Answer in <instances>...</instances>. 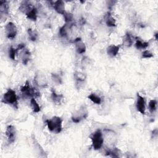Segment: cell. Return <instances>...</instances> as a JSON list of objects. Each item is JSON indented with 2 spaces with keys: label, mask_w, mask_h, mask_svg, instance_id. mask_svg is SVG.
I'll list each match as a JSON object with an SVG mask.
<instances>
[{
  "label": "cell",
  "mask_w": 158,
  "mask_h": 158,
  "mask_svg": "<svg viewBox=\"0 0 158 158\" xmlns=\"http://www.w3.org/2000/svg\"><path fill=\"white\" fill-rule=\"evenodd\" d=\"M48 130L55 133H59L62 130V120L60 117L54 116L46 121Z\"/></svg>",
  "instance_id": "1"
},
{
  "label": "cell",
  "mask_w": 158,
  "mask_h": 158,
  "mask_svg": "<svg viewBox=\"0 0 158 158\" xmlns=\"http://www.w3.org/2000/svg\"><path fill=\"white\" fill-rule=\"evenodd\" d=\"M91 139L92 142V146L94 150L100 149L104 143V136L101 130L98 129L96 130L91 136Z\"/></svg>",
  "instance_id": "2"
},
{
  "label": "cell",
  "mask_w": 158,
  "mask_h": 158,
  "mask_svg": "<svg viewBox=\"0 0 158 158\" xmlns=\"http://www.w3.org/2000/svg\"><path fill=\"white\" fill-rule=\"evenodd\" d=\"M2 102L17 107V97L15 91L12 89H9L3 95Z\"/></svg>",
  "instance_id": "3"
},
{
  "label": "cell",
  "mask_w": 158,
  "mask_h": 158,
  "mask_svg": "<svg viewBox=\"0 0 158 158\" xmlns=\"http://www.w3.org/2000/svg\"><path fill=\"white\" fill-rule=\"evenodd\" d=\"M20 91L23 94L28 97H31V98L38 97L40 94L34 88L31 87L28 81H27L25 84L21 87Z\"/></svg>",
  "instance_id": "4"
},
{
  "label": "cell",
  "mask_w": 158,
  "mask_h": 158,
  "mask_svg": "<svg viewBox=\"0 0 158 158\" xmlns=\"http://www.w3.org/2000/svg\"><path fill=\"white\" fill-rule=\"evenodd\" d=\"M88 112L86 108L82 107L76 112L73 114L72 116V120L74 123H79L83 119H85L88 117Z\"/></svg>",
  "instance_id": "5"
},
{
  "label": "cell",
  "mask_w": 158,
  "mask_h": 158,
  "mask_svg": "<svg viewBox=\"0 0 158 158\" xmlns=\"http://www.w3.org/2000/svg\"><path fill=\"white\" fill-rule=\"evenodd\" d=\"M5 33L7 38L14 39L17 33V27L13 22H8L5 26Z\"/></svg>",
  "instance_id": "6"
},
{
  "label": "cell",
  "mask_w": 158,
  "mask_h": 158,
  "mask_svg": "<svg viewBox=\"0 0 158 158\" xmlns=\"http://www.w3.org/2000/svg\"><path fill=\"white\" fill-rule=\"evenodd\" d=\"M34 81L38 86L41 88H45L48 86V81L46 77L40 72L36 73L34 78Z\"/></svg>",
  "instance_id": "7"
},
{
  "label": "cell",
  "mask_w": 158,
  "mask_h": 158,
  "mask_svg": "<svg viewBox=\"0 0 158 158\" xmlns=\"http://www.w3.org/2000/svg\"><path fill=\"white\" fill-rule=\"evenodd\" d=\"M5 133L7 136L9 143H12L15 141L16 138L17 131H16L15 128L13 125H8L6 128Z\"/></svg>",
  "instance_id": "8"
},
{
  "label": "cell",
  "mask_w": 158,
  "mask_h": 158,
  "mask_svg": "<svg viewBox=\"0 0 158 158\" xmlns=\"http://www.w3.org/2000/svg\"><path fill=\"white\" fill-rule=\"evenodd\" d=\"M136 108L137 110L141 114H145L146 112V102L144 98L139 93L137 94V99L136 102Z\"/></svg>",
  "instance_id": "9"
},
{
  "label": "cell",
  "mask_w": 158,
  "mask_h": 158,
  "mask_svg": "<svg viewBox=\"0 0 158 158\" xmlns=\"http://www.w3.org/2000/svg\"><path fill=\"white\" fill-rule=\"evenodd\" d=\"M74 43L75 45V49L77 52L78 54H84L86 51V46L84 43V42L82 41V40L80 38H77L74 40Z\"/></svg>",
  "instance_id": "10"
},
{
  "label": "cell",
  "mask_w": 158,
  "mask_h": 158,
  "mask_svg": "<svg viewBox=\"0 0 158 158\" xmlns=\"http://www.w3.org/2000/svg\"><path fill=\"white\" fill-rule=\"evenodd\" d=\"M17 51H21V59H22V62L24 65H26L28 61L30 60V51L27 49L25 47L23 48H16Z\"/></svg>",
  "instance_id": "11"
},
{
  "label": "cell",
  "mask_w": 158,
  "mask_h": 158,
  "mask_svg": "<svg viewBox=\"0 0 158 158\" xmlns=\"http://www.w3.org/2000/svg\"><path fill=\"white\" fill-rule=\"evenodd\" d=\"M54 10L60 14L64 15L65 12V4L62 1H54L52 4Z\"/></svg>",
  "instance_id": "12"
},
{
  "label": "cell",
  "mask_w": 158,
  "mask_h": 158,
  "mask_svg": "<svg viewBox=\"0 0 158 158\" xmlns=\"http://www.w3.org/2000/svg\"><path fill=\"white\" fill-rule=\"evenodd\" d=\"M37 14H38V10L37 9L34 7L31 6L30 9L25 14L27 17L33 21H36L37 19Z\"/></svg>",
  "instance_id": "13"
},
{
  "label": "cell",
  "mask_w": 158,
  "mask_h": 158,
  "mask_svg": "<svg viewBox=\"0 0 158 158\" xmlns=\"http://www.w3.org/2000/svg\"><path fill=\"white\" fill-rule=\"evenodd\" d=\"M120 46L119 45H114L112 44L107 47V53L110 57L116 56L119 51Z\"/></svg>",
  "instance_id": "14"
},
{
  "label": "cell",
  "mask_w": 158,
  "mask_h": 158,
  "mask_svg": "<svg viewBox=\"0 0 158 158\" xmlns=\"http://www.w3.org/2000/svg\"><path fill=\"white\" fill-rule=\"evenodd\" d=\"M135 40L136 41L135 46L138 49H145L149 46V42L144 41L138 36L135 37Z\"/></svg>",
  "instance_id": "15"
},
{
  "label": "cell",
  "mask_w": 158,
  "mask_h": 158,
  "mask_svg": "<svg viewBox=\"0 0 158 158\" xmlns=\"http://www.w3.org/2000/svg\"><path fill=\"white\" fill-rule=\"evenodd\" d=\"M105 22L108 27H113L116 26L115 20L112 17V15L110 12H107V14L105 15Z\"/></svg>",
  "instance_id": "16"
},
{
  "label": "cell",
  "mask_w": 158,
  "mask_h": 158,
  "mask_svg": "<svg viewBox=\"0 0 158 158\" xmlns=\"http://www.w3.org/2000/svg\"><path fill=\"white\" fill-rule=\"evenodd\" d=\"M0 11L1 14L4 15H7L9 13V6L7 1H0Z\"/></svg>",
  "instance_id": "17"
},
{
  "label": "cell",
  "mask_w": 158,
  "mask_h": 158,
  "mask_svg": "<svg viewBox=\"0 0 158 158\" xmlns=\"http://www.w3.org/2000/svg\"><path fill=\"white\" fill-rule=\"evenodd\" d=\"M123 43L124 45H125L126 46H128V47H130L133 44V39L131 35L130 34V33H127L125 34V35L123 38Z\"/></svg>",
  "instance_id": "18"
},
{
  "label": "cell",
  "mask_w": 158,
  "mask_h": 158,
  "mask_svg": "<svg viewBox=\"0 0 158 158\" xmlns=\"http://www.w3.org/2000/svg\"><path fill=\"white\" fill-rule=\"evenodd\" d=\"M88 98L89 99H90L93 102H94L96 104H100L102 101L101 98L94 93H92L90 94H89L88 96Z\"/></svg>",
  "instance_id": "19"
},
{
  "label": "cell",
  "mask_w": 158,
  "mask_h": 158,
  "mask_svg": "<svg viewBox=\"0 0 158 158\" xmlns=\"http://www.w3.org/2000/svg\"><path fill=\"white\" fill-rule=\"evenodd\" d=\"M30 104H31V107L32 110H33L34 112L35 113H38L40 111L41 109H40V106L38 104V103L37 102L36 100L35 99V98H31L30 100Z\"/></svg>",
  "instance_id": "20"
},
{
  "label": "cell",
  "mask_w": 158,
  "mask_h": 158,
  "mask_svg": "<svg viewBox=\"0 0 158 158\" xmlns=\"http://www.w3.org/2000/svg\"><path fill=\"white\" fill-rule=\"evenodd\" d=\"M27 33H28V38L31 41H36V40L38 39V34L36 30H33L31 28H28Z\"/></svg>",
  "instance_id": "21"
},
{
  "label": "cell",
  "mask_w": 158,
  "mask_h": 158,
  "mask_svg": "<svg viewBox=\"0 0 158 158\" xmlns=\"http://www.w3.org/2000/svg\"><path fill=\"white\" fill-rule=\"evenodd\" d=\"M51 99L55 103H60L61 100L63 99V95L62 94H57L54 90H52L51 93Z\"/></svg>",
  "instance_id": "22"
},
{
  "label": "cell",
  "mask_w": 158,
  "mask_h": 158,
  "mask_svg": "<svg viewBox=\"0 0 158 158\" xmlns=\"http://www.w3.org/2000/svg\"><path fill=\"white\" fill-rule=\"evenodd\" d=\"M68 26L67 24L65 23L62 27H61L59 29V33L61 37H67L68 36Z\"/></svg>",
  "instance_id": "23"
},
{
  "label": "cell",
  "mask_w": 158,
  "mask_h": 158,
  "mask_svg": "<svg viewBox=\"0 0 158 158\" xmlns=\"http://www.w3.org/2000/svg\"><path fill=\"white\" fill-rule=\"evenodd\" d=\"M157 104V102L156 99H151L149 101L148 107H149V110L151 113H153L156 110Z\"/></svg>",
  "instance_id": "24"
},
{
  "label": "cell",
  "mask_w": 158,
  "mask_h": 158,
  "mask_svg": "<svg viewBox=\"0 0 158 158\" xmlns=\"http://www.w3.org/2000/svg\"><path fill=\"white\" fill-rule=\"evenodd\" d=\"M17 54V49L14 48L12 46L10 47L9 49V56L12 60H15V56Z\"/></svg>",
  "instance_id": "25"
},
{
  "label": "cell",
  "mask_w": 158,
  "mask_h": 158,
  "mask_svg": "<svg viewBox=\"0 0 158 158\" xmlns=\"http://www.w3.org/2000/svg\"><path fill=\"white\" fill-rule=\"evenodd\" d=\"M52 79L54 81V82L57 85H60L62 82V78L60 77V75H59L56 73L52 74Z\"/></svg>",
  "instance_id": "26"
},
{
  "label": "cell",
  "mask_w": 158,
  "mask_h": 158,
  "mask_svg": "<svg viewBox=\"0 0 158 158\" xmlns=\"http://www.w3.org/2000/svg\"><path fill=\"white\" fill-rule=\"evenodd\" d=\"M63 15H64V19H65V21L66 23H70L72 21L73 15L71 13L65 12Z\"/></svg>",
  "instance_id": "27"
},
{
  "label": "cell",
  "mask_w": 158,
  "mask_h": 158,
  "mask_svg": "<svg viewBox=\"0 0 158 158\" xmlns=\"http://www.w3.org/2000/svg\"><path fill=\"white\" fill-rule=\"evenodd\" d=\"M153 57V54L148 51V50H144L143 52H142V55H141V57L144 58V59H149Z\"/></svg>",
  "instance_id": "28"
}]
</instances>
